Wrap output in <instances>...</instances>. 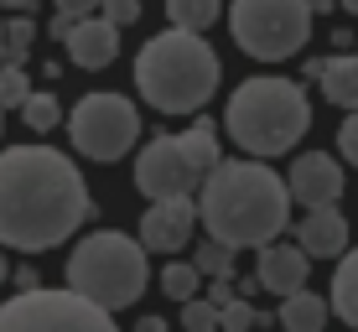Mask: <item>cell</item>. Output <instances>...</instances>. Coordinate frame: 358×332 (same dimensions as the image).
Returning a JSON list of instances; mask_svg holds the SVG:
<instances>
[{"instance_id": "4", "label": "cell", "mask_w": 358, "mask_h": 332, "mask_svg": "<svg viewBox=\"0 0 358 332\" xmlns=\"http://www.w3.org/2000/svg\"><path fill=\"white\" fill-rule=\"evenodd\" d=\"M312 125L301 83L291 78H244L224 104V130L244 156H286Z\"/></svg>"}, {"instance_id": "1", "label": "cell", "mask_w": 358, "mask_h": 332, "mask_svg": "<svg viewBox=\"0 0 358 332\" xmlns=\"http://www.w3.org/2000/svg\"><path fill=\"white\" fill-rule=\"evenodd\" d=\"M94 213L89 182L73 156L52 145H10L0 151V244L6 250H52L73 239Z\"/></svg>"}, {"instance_id": "12", "label": "cell", "mask_w": 358, "mask_h": 332, "mask_svg": "<svg viewBox=\"0 0 358 332\" xmlns=\"http://www.w3.org/2000/svg\"><path fill=\"white\" fill-rule=\"evenodd\" d=\"M63 47H68V57H73V68H109L120 57V27L115 21H104L94 10V16H73L68 21V31H63Z\"/></svg>"}, {"instance_id": "33", "label": "cell", "mask_w": 358, "mask_h": 332, "mask_svg": "<svg viewBox=\"0 0 358 332\" xmlns=\"http://www.w3.org/2000/svg\"><path fill=\"white\" fill-rule=\"evenodd\" d=\"M6 275H10V265H6V254H0V286H6Z\"/></svg>"}, {"instance_id": "25", "label": "cell", "mask_w": 358, "mask_h": 332, "mask_svg": "<svg viewBox=\"0 0 358 332\" xmlns=\"http://www.w3.org/2000/svg\"><path fill=\"white\" fill-rule=\"evenodd\" d=\"M255 322H260V312H255L244 296H229L224 306H218V327H224V332H244V327H255Z\"/></svg>"}, {"instance_id": "30", "label": "cell", "mask_w": 358, "mask_h": 332, "mask_svg": "<svg viewBox=\"0 0 358 332\" xmlns=\"http://www.w3.org/2000/svg\"><path fill=\"white\" fill-rule=\"evenodd\" d=\"M36 0H0V10H31Z\"/></svg>"}, {"instance_id": "3", "label": "cell", "mask_w": 358, "mask_h": 332, "mask_svg": "<svg viewBox=\"0 0 358 332\" xmlns=\"http://www.w3.org/2000/svg\"><path fill=\"white\" fill-rule=\"evenodd\" d=\"M218 78H224V63L203 42V31L166 27L135 52V89L162 115H197L218 94Z\"/></svg>"}, {"instance_id": "28", "label": "cell", "mask_w": 358, "mask_h": 332, "mask_svg": "<svg viewBox=\"0 0 358 332\" xmlns=\"http://www.w3.org/2000/svg\"><path fill=\"white\" fill-rule=\"evenodd\" d=\"M52 6H57V16H94L99 0H52Z\"/></svg>"}, {"instance_id": "5", "label": "cell", "mask_w": 358, "mask_h": 332, "mask_svg": "<svg viewBox=\"0 0 358 332\" xmlns=\"http://www.w3.org/2000/svg\"><path fill=\"white\" fill-rule=\"evenodd\" d=\"M145 280H151V250L120 229H99L89 239H78L68 254V286L94 306H104L109 317L130 312L141 301Z\"/></svg>"}, {"instance_id": "7", "label": "cell", "mask_w": 358, "mask_h": 332, "mask_svg": "<svg viewBox=\"0 0 358 332\" xmlns=\"http://www.w3.org/2000/svg\"><path fill=\"white\" fill-rule=\"evenodd\" d=\"M234 47L255 63L296 57L312 36V6L306 0H234L229 10Z\"/></svg>"}, {"instance_id": "2", "label": "cell", "mask_w": 358, "mask_h": 332, "mask_svg": "<svg viewBox=\"0 0 358 332\" xmlns=\"http://www.w3.org/2000/svg\"><path fill=\"white\" fill-rule=\"evenodd\" d=\"M197 218H203V229L213 233V239H224L229 250H260L265 239L286 233L291 192H286V182H280V171L265 166V156L218 161L203 177Z\"/></svg>"}, {"instance_id": "26", "label": "cell", "mask_w": 358, "mask_h": 332, "mask_svg": "<svg viewBox=\"0 0 358 332\" xmlns=\"http://www.w3.org/2000/svg\"><path fill=\"white\" fill-rule=\"evenodd\" d=\"M99 16L115 21V27L125 31V27H135V21H141V0H99Z\"/></svg>"}, {"instance_id": "22", "label": "cell", "mask_w": 358, "mask_h": 332, "mask_svg": "<svg viewBox=\"0 0 358 332\" xmlns=\"http://www.w3.org/2000/svg\"><path fill=\"white\" fill-rule=\"evenodd\" d=\"M31 42H36V21L27 10H16V16L6 21V63H21V57L31 52Z\"/></svg>"}, {"instance_id": "13", "label": "cell", "mask_w": 358, "mask_h": 332, "mask_svg": "<svg viewBox=\"0 0 358 332\" xmlns=\"http://www.w3.org/2000/svg\"><path fill=\"white\" fill-rule=\"evenodd\" d=\"M306 270H312V254H306L301 244H286L280 233L260 244V265H255V280H260L265 291H275V296H291V291H301V286H306Z\"/></svg>"}, {"instance_id": "21", "label": "cell", "mask_w": 358, "mask_h": 332, "mask_svg": "<svg viewBox=\"0 0 358 332\" xmlns=\"http://www.w3.org/2000/svg\"><path fill=\"white\" fill-rule=\"evenodd\" d=\"M192 265L203 270V280H213V275H234V250H229L224 239H213V233H208V239L197 244Z\"/></svg>"}, {"instance_id": "24", "label": "cell", "mask_w": 358, "mask_h": 332, "mask_svg": "<svg viewBox=\"0 0 358 332\" xmlns=\"http://www.w3.org/2000/svg\"><path fill=\"white\" fill-rule=\"evenodd\" d=\"M182 327L187 332H218V306L208 296H187L182 301Z\"/></svg>"}, {"instance_id": "34", "label": "cell", "mask_w": 358, "mask_h": 332, "mask_svg": "<svg viewBox=\"0 0 358 332\" xmlns=\"http://www.w3.org/2000/svg\"><path fill=\"white\" fill-rule=\"evenodd\" d=\"M0 57H6V21H0Z\"/></svg>"}, {"instance_id": "35", "label": "cell", "mask_w": 358, "mask_h": 332, "mask_svg": "<svg viewBox=\"0 0 358 332\" xmlns=\"http://www.w3.org/2000/svg\"><path fill=\"white\" fill-rule=\"evenodd\" d=\"M0 130H6V109H0Z\"/></svg>"}, {"instance_id": "29", "label": "cell", "mask_w": 358, "mask_h": 332, "mask_svg": "<svg viewBox=\"0 0 358 332\" xmlns=\"http://www.w3.org/2000/svg\"><path fill=\"white\" fill-rule=\"evenodd\" d=\"M16 286H21V291H31V286H42V280H36V270H31V265H21V270H16Z\"/></svg>"}, {"instance_id": "15", "label": "cell", "mask_w": 358, "mask_h": 332, "mask_svg": "<svg viewBox=\"0 0 358 332\" xmlns=\"http://www.w3.org/2000/svg\"><path fill=\"white\" fill-rule=\"evenodd\" d=\"M317 83H322V99L338 109H358V52H338L327 63H306Z\"/></svg>"}, {"instance_id": "10", "label": "cell", "mask_w": 358, "mask_h": 332, "mask_svg": "<svg viewBox=\"0 0 358 332\" xmlns=\"http://www.w3.org/2000/svg\"><path fill=\"white\" fill-rule=\"evenodd\" d=\"M192 229H197L192 192H182V198H151V208L141 213V233H135V239L151 254H177V250H187Z\"/></svg>"}, {"instance_id": "17", "label": "cell", "mask_w": 358, "mask_h": 332, "mask_svg": "<svg viewBox=\"0 0 358 332\" xmlns=\"http://www.w3.org/2000/svg\"><path fill=\"white\" fill-rule=\"evenodd\" d=\"M327 306L348 327H358V250H343L338 254V275H332V301Z\"/></svg>"}, {"instance_id": "27", "label": "cell", "mask_w": 358, "mask_h": 332, "mask_svg": "<svg viewBox=\"0 0 358 332\" xmlns=\"http://www.w3.org/2000/svg\"><path fill=\"white\" fill-rule=\"evenodd\" d=\"M338 156L348 166H358V109H348V120L338 125Z\"/></svg>"}, {"instance_id": "11", "label": "cell", "mask_w": 358, "mask_h": 332, "mask_svg": "<svg viewBox=\"0 0 358 332\" xmlns=\"http://www.w3.org/2000/svg\"><path fill=\"white\" fill-rule=\"evenodd\" d=\"M343 161L338 156H327V151H306V156H296L291 171H286V192H291V203H301V208H317V203H338L343 198Z\"/></svg>"}, {"instance_id": "16", "label": "cell", "mask_w": 358, "mask_h": 332, "mask_svg": "<svg viewBox=\"0 0 358 332\" xmlns=\"http://www.w3.org/2000/svg\"><path fill=\"white\" fill-rule=\"evenodd\" d=\"M327 317H332V306L317 296V291H291V296H280V312H275V322L286 327V332H322L327 327Z\"/></svg>"}, {"instance_id": "31", "label": "cell", "mask_w": 358, "mask_h": 332, "mask_svg": "<svg viewBox=\"0 0 358 332\" xmlns=\"http://www.w3.org/2000/svg\"><path fill=\"white\" fill-rule=\"evenodd\" d=\"M306 6H312V16H317V10H332L338 0H306Z\"/></svg>"}, {"instance_id": "14", "label": "cell", "mask_w": 358, "mask_h": 332, "mask_svg": "<svg viewBox=\"0 0 358 332\" xmlns=\"http://www.w3.org/2000/svg\"><path fill=\"white\" fill-rule=\"evenodd\" d=\"M296 244H301L312 260H338V254L348 250V218L338 213V203L306 208V218L296 224Z\"/></svg>"}, {"instance_id": "18", "label": "cell", "mask_w": 358, "mask_h": 332, "mask_svg": "<svg viewBox=\"0 0 358 332\" xmlns=\"http://www.w3.org/2000/svg\"><path fill=\"white\" fill-rule=\"evenodd\" d=\"M218 16H224L218 0H166V21L182 31H208Z\"/></svg>"}, {"instance_id": "23", "label": "cell", "mask_w": 358, "mask_h": 332, "mask_svg": "<svg viewBox=\"0 0 358 332\" xmlns=\"http://www.w3.org/2000/svg\"><path fill=\"white\" fill-rule=\"evenodd\" d=\"M31 94V78L21 63H0V109H21V99Z\"/></svg>"}, {"instance_id": "19", "label": "cell", "mask_w": 358, "mask_h": 332, "mask_svg": "<svg viewBox=\"0 0 358 332\" xmlns=\"http://www.w3.org/2000/svg\"><path fill=\"white\" fill-rule=\"evenodd\" d=\"M21 120H27L36 135H47V130L63 125V104H57V94H27V99H21Z\"/></svg>"}, {"instance_id": "8", "label": "cell", "mask_w": 358, "mask_h": 332, "mask_svg": "<svg viewBox=\"0 0 358 332\" xmlns=\"http://www.w3.org/2000/svg\"><path fill=\"white\" fill-rule=\"evenodd\" d=\"M68 140L89 161H120L141 140V115L125 94H83L68 115Z\"/></svg>"}, {"instance_id": "9", "label": "cell", "mask_w": 358, "mask_h": 332, "mask_svg": "<svg viewBox=\"0 0 358 332\" xmlns=\"http://www.w3.org/2000/svg\"><path fill=\"white\" fill-rule=\"evenodd\" d=\"M109 327H115V317L89 296H78L73 286L68 291L31 286L0 306V332H109Z\"/></svg>"}, {"instance_id": "6", "label": "cell", "mask_w": 358, "mask_h": 332, "mask_svg": "<svg viewBox=\"0 0 358 332\" xmlns=\"http://www.w3.org/2000/svg\"><path fill=\"white\" fill-rule=\"evenodd\" d=\"M218 161H224L218 156V130L208 120H197L182 135H156V140L141 145V156H135V187L145 198H182V192L203 187V177Z\"/></svg>"}, {"instance_id": "20", "label": "cell", "mask_w": 358, "mask_h": 332, "mask_svg": "<svg viewBox=\"0 0 358 332\" xmlns=\"http://www.w3.org/2000/svg\"><path fill=\"white\" fill-rule=\"evenodd\" d=\"M162 291L171 301H187V296H197L203 291V270H197L192 260H171L166 270H162Z\"/></svg>"}, {"instance_id": "32", "label": "cell", "mask_w": 358, "mask_h": 332, "mask_svg": "<svg viewBox=\"0 0 358 332\" xmlns=\"http://www.w3.org/2000/svg\"><path fill=\"white\" fill-rule=\"evenodd\" d=\"M338 6H343V10H348V16H358V0H338Z\"/></svg>"}]
</instances>
